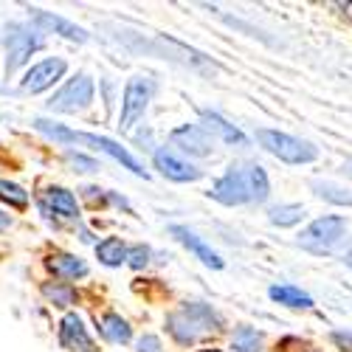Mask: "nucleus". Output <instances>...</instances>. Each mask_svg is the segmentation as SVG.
Wrapping results in <instances>:
<instances>
[{"label":"nucleus","instance_id":"f257e3e1","mask_svg":"<svg viewBox=\"0 0 352 352\" xmlns=\"http://www.w3.org/2000/svg\"><path fill=\"white\" fill-rule=\"evenodd\" d=\"M271 195L268 172L259 164H231L212 184L209 197L223 206H245V203H265Z\"/></svg>","mask_w":352,"mask_h":352},{"label":"nucleus","instance_id":"f03ea898","mask_svg":"<svg viewBox=\"0 0 352 352\" xmlns=\"http://www.w3.org/2000/svg\"><path fill=\"white\" fill-rule=\"evenodd\" d=\"M34 130L43 133L45 138L56 141V144H79V146H91V150L96 153H104L107 158H113L116 164H122L124 169H130L133 175H138V178H146L144 172V164L127 150V146H122L119 141H113L107 135H96V133H82V130H74L68 124H60V122H51V119H34Z\"/></svg>","mask_w":352,"mask_h":352},{"label":"nucleus","instance_id":"7ed1b4c3","mask_svg":"<svg viewBox=\"0 0 352 352\" xmlns=\"http://www.w3.org/2000/svg\"><path fill=\"white\" fill-rule=\"evenodd\" d=\"M164 327L181 346H192V344L203 341L212 333H220L223 330V316L206 302H186L184 307L172 310L166 316Z\"/></svg>","mask_w":352,"mask_h":352},{"label":"nucleus","instance_id":"20e7f679","mask_svg":"<svg viewBox=\"0 0 352 352\" xmlns=\"http://www.w3.org/2000/svg\"><path fill=\"white\" fill-rule=\"evenodd\" d=\"M256 141L265 153H271L274 158H279L282 164H290V166H302V164H313L318 158V150L305 141V138H296L290 133H282V130H271V127H259L256 130Z\"/></svg>","mask_w":352,"mask_h":352},{"label":"nucleus","instance_id":"39448f33","mask_svg":"<svg viewBox=\"0 0 352 352\" xmlns=\"http://www.w3.org/2000/svg\"><path fill=\"white\" fill-rule=\"evenodd\" d=\"M344 237H346V220L341 214H324L307 223L299 231L296 243L316 256H324V254H333L344 243Z\"/></svg>","mask_w":352,"mask_h":352},{"label":"nucleus","instance_id":"423d86ee","mask_svg":"<svg viewBox=\"0 0 352 352\" xmlns=\"http://www.w3.org/2000/svg\"><path fill=\"white\" fill-rule=\"evenodd\" d=\"M43 32L34 23H6V74L20 71L32 54H37L43 48Z\"/></svg>","mask_w":352,"mask_h":352},{"label":"nucleus","instance_id":"0eeeda50","mask_svg":"<svg viewBox=\"0 0 352 352\" xmlns=\"http://www.w3.org/2000/svg\"><path fill=\"white\" fill-rule=\"evenodd\" d=\"M94 96H96V82L91 74L79 71L76 76H71L60 91H56L45 107L48 113H65V116H74V113H82L94 104Z\"/></svg>","mask_w":352,"mask_h":352},{"label":"nucleus","instance_id":"6e6552de","mask_svg":"<svg viewBox=\"0 0 352 352\" xmlns=\"http://www.w3.org/2000/svg\"><path fill=\"white\" fill-rule=\"evenodd\" d=\"M155 94V82L146 76H133L122 94V113H119V130H130L144 119L146 107L153 102Z\"/></svg>","mask_w":352,"mask_h":352},{"label":"nucleus","instance_id":"1a4fd4ad","mask_svg":"<svg viewBox=\"0 0 352 352\" xmlns=\"http://www.w3.org/2000/svg\"><path fill=\"white\" fill-rule=\"evenodd\" d=\"M153 166L158 169L161 178L172 181V184H195L203 178V169L195 166L189 158H184L181 153H175L172 146H155L153 153Z\"/></svg>","mask_w":352,"mask_h":352},{"label":"nucleus","instance_id":"9d476101","mask_svg":"<svg viewBox=\"0 0 352 352\" xmlns=\"http://www.w3.org/2000/svg\"><path fill=\"white\" fill-rule=\"evenodd\" d=\"M65 71H68V63L63 60V56H45V60L34 63L32 68L23 74L20 91L23 94H32V96L45 94V91H51V87L65 76Z\"/></svg>","mask_w":352,"mask_h":352},{"label":"nucleus","instance_id":"9b49d317","mask_svg":"<svg viewBox=\"0 0 352 352\" xmlns=\"http://www.w3.org/2000/svg\"><path fill=\"white\" fill-rule=\"evenodd\" d=\"M169 144L175 153H181L184 158H209L214 153L212 135L203 130L200 124H181L169 133Z\"/></svg>","mask_w":352,"mask_h":352},{"label":"nucleus","instance_id":"f8f14e48","mask_svg":"<svg viewBox=\"0 0 352 352\" xmlns=\"http://www.w3.org/2000/svg\"><path fill=\"white\" fill-rule=\"evenodd\" d=\"M40 212L48 223H60V220H79V203L76 195L65 186H48L40 197Z\"/></svg>","mask_w":352,"mask_h":352},{"label":"nucleus","instance_id":"ddd939ff","mask_svg":"<svg viewBox=\"0 0 352 352\" xmlns=\"http://www.w3.org/2000/svg\"><path fill=\"white\" fill-rule=\"evenodd\" d=\"M169 237H175V240H178L189 254H195V259H200L203 262V265H206V268H212V271H223V265H226V262H223V256L206 243V240H203L200 237V234L197 231H192L189 226H181V223H172L169 226Z\"/></svg>","mask_w":352,"mask_h":352},{"label":"nucleus","instance_id":"4468645a","mask_svg":"<svg viewBox=\"0 0 352 352\" xmlns=\"http://www.w3.org/2000/svg\"><path fill=\"white\" fill-rule=\"evenodd\" d=\"M28 17H32V23L40 28V32H51L56 37H63L68 43H87L91 40V34L85 32L82 25H76L74 20L68 17H60V14H54V12H45V9H32L28 6Z\"/></svg>","mask_w":352,"mask_h":352},{"label":"nucleus","instance_id":"2eb2a0df","mask_svg":"<svg viewBox=\"0 0 352 352\" xmlns=\"http://www.w3.org/2000/svg\"><path fill=\"white\" fill-rule=\"evenodd\" d=\"M60 346L68 352H96V341L87 333L79 313H65L60 321Z\"/></svg>","mask_w":352,"mask_h":352},{"label":"nucleus","instance_id":"dca6fc26","mask_svg":"<svg viewBox=\"0 0 352 352\" xmlns=\"http://www.w3.org/2000/svg\"><path fill=\"white\" fill-rule=\"evenodd\" d=\"M203 130H206L209 135H212V141L214 138H220L223 144H228V146H248V135L240 130V127H234L231 122H226L220 113H212V110H203L200 113V122H197Z\"/></svg>","mask_w":352,"mask_h":352},{"label":"nucleus","instance_id":"f3484780","mask_svg":"<svg viewBox=\"0 0 352 352\" xmlns=\"http://www.w3.org/2000/svg\"><path fill=\"white\" fill-rule=\"evenodd\" d=\"M45 268L54 274V279H60V282H76V279H85L87 276V262L79 259L76 254H65V251H54L45 256Z\"/></svg>","mask_w":352,"mask_h":352},{"label":"nucleus","instance_id":"a211bd4d","mask_svg":"<svg viewBox=\"0 0 352 352\" xmlns=\"http://www.w3.org/2000/svg\"><path fill=\"white\" fill-rule=\"evenodd\" d=\"M96 330L107 344H130L133 341V327L122 313H102L96 318Z\"/></svg>","mask_w":352,"mask_h":352},{"label":"nucleus","instance_id":"6ab92c4d","mask_svg":"<svg viewBox=\"0 0 352 352\" xmlns=\"http://www.w3.org/2000/svg\"><path fill=\"white\" fill-rule=\"evenodd\" d=\"M268 296L282 305V307H290V310H310L313 307V296L307 290L296 287V285H271L268 287Z\"/></svg>","mask_w":352,"mask_h":352},{"label":"nucleus","instance_id":"aec40b11","mask_svg":"<svg viewBox=\"0 0 352 352\" xmlns=\"http://www.w3.org/2000/svg\"><path fill=\"white\" fill-rule=\"evenodd\" d=\"M310 189L318 200L324 203H333V206H352V192L336 181H321V178H313L310 181Z\"/></svg>","mask_w":352,"mask_h":352},{"label":"nucleus","instance_id":"412c9836","mask_svg":"<svg viewBox=\"0 0 352 352\" xmlns=\"http://www.w3.org/2000/svg\"><path fill=\"white\" fill-rule=\"evenodd\" d=\"M40 293H43V296H45L54 307H63V310H68V307H74V305L79 302L76 287L68 285V282H43V285H40Z\"/></svg>","mask_w":352,"mask_h":352},{"label":"nucleus","instance_id":"4be33fe9","mask_svg":"<svg viewBox=\"0 0 352 352\" xmlns=\"http://www.w3.org/2000/svg\"><path fill=\"white\" fill-rule=\"evenodd\" d=\"M96 256L104 268H122L127 262V245L119 237H104L102 243H96Z\"/></svg>","mask_w":352,"mask_h":352},{"label":"nucleus","instance_id":"5701e85b","mask_svg":"<svg viewBox=\"0 0 352 352\" xmlns=\"http://www.w3.org/2000/svg\"><path fill=\"white\" fill-rule=\"evenodd\" d=\"M268 220H271V226L293 228L305 220V206L302 203H276V206L268 209Z\"/></svg>","mask_w":352,"mask_h":352},{"label":"nucleus","instance_id":"b1692460","mask_svg":"<svg viewBox=\"0 0 352 352\" xmlns=\"http://www.w3.org/2000/svg\"><path fill=\"white\" fill-rule=\"evenodd\" d=\"M262 344H265V336L251 324H240L231 333V349L234 352H262Z\"/></svg>","mask_w":352,"mask_h":352},{"label":"nucleus","instance_id":"393cba45","mask_svg":"<svg viewBox=\"0 0 352 352\" xmlns=\"http://www.w3.org/2000/svg\"><path fill=\"white\" fill-rule=\"evenodd\" d=\"M0 200L9 203L12 209H25V206H28V200H32V197H28V192H25L20 184L0 178Z\"/></svg>","mask_w":352,"mask_h":352},{"label":"nucleus","instance_id":"a878e982","mask_svg":"<svg viewBox=\"0 0 352 352\" xmlns=\"http://www.w3.org/2000/svg\"><path fill=\"white\" fill-rule=\"evenodd\" d=\"M150 259H153V248L150 245H144V243L127 245V262L124 265H130L133 271H144L146 265H150Z\"/></svg>","mask_w":352,"mask_h":352},{"label":"nucleus","instance_id":"bb28decb","mask_svg":"<svg viewBox=\"0 0 352 352\" xmlns=\"http://www.w3.org/2000/svg\"><path fill=\"white\" fill-rule=\"evenodd\" d=\"M65 158H68L74 166H79V172H99V161H96V158H91V155H82V153L68 150V153H65Z\"/></svg>","mask_w":352,"mask_h":352},{"label":"nucleus","instance_id":"cd10ccee","mask_svg":"<svg viewBox=\"0 0 352 352\" xmlns=\"http://www.w3.org/2000/svg\"><path fill=\"white\" fill-rule=\"evenodd\" d=\"M135 352H164V344H161L158 336L144 333V336L135 341Z\"/></svg>","mask_w":352,"mask_h":352},{"label":"nucleus","instance_id":"c85d7f7f","mask_svg":"<svg viewBox=\"0 0 352 352\" xmlns=\"http://www.w3.org/2000/svg\"><path fill=\"white\" fill-rule=\"evenodd\" d=\"M330 338L341 352H352V330H333Z\"/></svg>","mask_w":352,"mask_h":352},{"label":"nucleus","instance_id":"c756f323","mask_svg":"<svg viewBox=\"0 0 352 352\" xmlns=\"http://www.w3.org/2000/svg\"><path fill=\"white\" fill-rule=\"evenodd\" d=\"M276 352H313V349L305 341H299V338H282Z\"/></svg>","mask_w":352,"mask_h":352},{"label":"nucleus","instance_id":"7c9ffc66","mask_svg":"<svg viewBox=\"0 0 352 352\" xmlns=\"http://www.w3.org/2000/svg\"><path fill=\"white\" fill-rule=\"evenodd\" d=\"M135 141H138V144H146L144 150H153V153H155V146H153V133H150V130H146V133H138Z\"/></svg>","mask_w":352,"mask_h":352},{"label":"nucleus","instance_id":"2f4dec72","mask_svg":"<svg viewBox=\"0 0 352 352\" xmlns=\"http://www.w3.org/2000/svg\"><path fill=\"white\" fill-rule=\"evenodd\" d=\"M12 228V217L6 212H0V231H9Z\"/></svg>","mask_w":352,"mask_h":352},{"label":"nucleus","instance_id":"473e14b6","mask_svg":"<svg viewBox=\"0 0 352 352\" xmlns=\"http://www.w3.org/2000/svg\"><path fill=\"white\" fill-rule=\"evenodd\" d=\"M341 172L346 175V178H352V158H346V161H344V166H341Z\"/></svg>","mask_w":352,"mask_h":352},{"label":"nucleus","instance_id":"72a5a7b5","mask_svg":"<svg viewBox=\"0 0 352 352\" xmlns=\"http://www.w3.org/2000/svg\"><path fill=\"white\" fill-rule=\"evenodd\" d=\"M344 265H349V268H352V248L344 254Z\"/></svg>","mask_w":352,"mask_h":352},{"label":"nucleus","instance_id":"f704fd0d","mask_svg":"<svg viewBox=\"0 0 352 352\" xmlns=\"http://www.w3.org/2000/svg\"><path fill=\"white\" fill-rule=\"evenodd\" d=\"M195 352H223V349H214V346H206V349H195Z\"/></svg>","mask_w":352,"mask_h":352}]
</instances>
